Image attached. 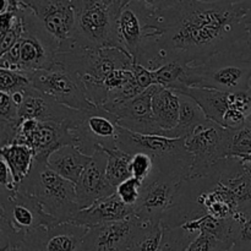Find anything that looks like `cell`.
I'll return each instance as SVG.
<instances>
[{"label": "cell", "mask_w": 251, "mask_h": 251, "mask_svg": "<svg viewBox=\"0 0 251 251\" xmlns=\"http://www.w3.org/2000/svg\"><path fill=\"white\" fill-rule=\"evenodd\" d=\"M0 167H1V176H0V185H1V188L9 191L19 190V184L15 180L14 174H12L11 169L9 168L6 162L1 159L0 161Z\"/></svg>", "instance_id": "obj_36"}, {"label": "cell", "mask_w": 251, "mask_h": 251, "mask_svg": "<svg viewBox=\"0 0 251 251\" xmlns=\"http://www.w3.org/2000/svg\"><path fill=\"white\" fill-rule=\"evenodd\" d=\"M251 80V43L238 44L199 65L184 66L181 82L189 87L228 93L248 92Z\"/></svg>", "instance_id": "obj_2"}, {"label": "cell", "mask_w": 251, "mask_h": 251, "mask_svg": "<svg viewBox=\"0 0 251 251\" xmlns=\"http://www.w3.org/2000/svg\"><path fill=\"white\" fill-rule=\"evenodd\" d=\"M1 159L11 169L16 183L19 184L28 176L34 163V152L28 145L14 142L0 150Z\"/></svg>", "instance_id": "obj_25"}, {"label": "cell", "mask_w": 251, "mask_h": 251, "mask_svg": "<svg viewBox=\"0 0 251 251\" xmlns=\"http://www.w3.org/2000/svg\"><path fill=\"white\" fill-rule=\"evenodd\" d=\"M0 122L19 123V107L12 102L10 93L0 92Z\"/></svg>", "instance_id": "obj_34"}, {"label": "cell", "mask_w": 251, "mask_h": 251, "mask_svg": "<svg viewBox=\"0 0 251 251\" xmlns=\"http://www.w3.org/2000/svg\"><path fill=\"white\" fill-rule=\"evenodd\" d=\"M29 80L32 87L71 109L83 110L95 105L86 97L80 78L56 61L50 69L31 74Z\"/></svg>", "instance_id": "obj_12"}, {"label": "cell", "mask_w": 251, "mask_h": 251, "mask_svg": "<svg viewBox=\"0 0 251 251\" xmlns=\"http://www.w3.org/2000/svg\"><path fill=\"white\" fill-rule=\"evenodd\" d=\"M5 251H24V250H22V249H7Z\"/></svg>", "instance_id": "obj_42"}, {"label": "cell", "mask_w": 251, "mask_h": 251, "mask_svg": "<svg viewBox=\"0 0 251 251\" xmlns=\"http://www.w3.org/2000/svg\"><path fill=\"white\" fill-rule=\"evenodd\" d=\"M251 156V125L245 123L240 129L232 130L229 157L247 158Z\"/></svg>", "instance_id": "obj_30"}, {"label": "cell", "mask_w": 251, "mask_h": 251, "mask_svg": "<svg viewBox=\"0 0 251 251\" xmlns=\"http://www.w3.org/2000/svg\"><path fill=\"white\" fill-rule=\"evenodd\" d=\"M19 190L33 196L59 223L73 222L81 210L75 184L59 176L48 163L34 161L28 176L20 183Z\"/></svg>", "instance_id": "obj_4"}, {"label": "cell", "mask_w": 251, "mask_h": 251, "mask_svg": "<svg viewBox=\"0 0 251 251\" xmlns=\"http://www.w3.org/2000/svg\"><path fill=\"white\" fill-rule=\"evenodd\" d=\"M164 229L161 223H142L127 251H158Z\"/></svg>", "instance_id": "obj_29"}, {"label": "cell", "mask_w": 251, "mask_h": 251, "mask_svg": "<svg viewBox=\"0 0 251 251\" xmlns=\"http://www.w3.org/2000/svg\"><path fill=\"white\" fill-rule=\"evenodd\" d=\"M153 7L140 1H131L120 9L118 17V34L120 47L136 63L142 43L150 31Z\"/></svg>", "instance_id": "obj_17"}, {"label": "cell", "mask_w": 251, "mask_h": 251, "mask_svg": "<svg viewBox=\"0 0 251 251\" xmlns=\"http://www.w3.org/2000/svg\"><path fill=\"white\" fill-rule=\"evenodd\" d=\"M108 156L107 178L109 183L117 189L119 184L132 178L131 173V154L119 149L105 150Z\"/></svg>", "instance_id": "obj_27"}, {"label": "cell", "mask_w": 251, "mask_h": 251, "mask_svg": "<svg viewBox=\"0 0 251 251\" xmlns=\"http://www.w3.org/2000/svg\"><path fill=\"white\" fill-rule=\"evenodd\" d=\"M131 1H140L144 2V4L150 5L153 9H163V7L169 6V5L174 4L176 0H120V7H124L125 5H127Z\"/></svg>", "instance_id": "obj_37"}, {"label": "cell", "mask_w": 251, "mask_h": 251, "mask_svg": "<svg viewBox=\"0 0 251 251\" xmlns=\"http://www.w3.org/2000/svg\"><path fill=\"white\" fill-rule=\"evenodd\" d=\"M64 124L74 140V146L87 156L100 150L118 149L120 125L117 117L100 105L83 110H75L73 117Z\"/></svg>", "instance_id": "obj_8"}, {"label": "cell", "mask_w": 251, "mask_h": 251, "mask_svg": "<svg viewBox=\"0 0 251 251\" xmlns=\"http://www.w3.org/2000/svg\"><path fill=\"white\" fill-rule=\"evenodd\" d=\"M226 1L230 2V4H243V2L251 1V0H226Z\"/></svg>", "instance_id": "obj_40"}, {"label": "cell", "mask_w": 251, "mask_h": 251, "mask_svg": "<svg viewBox=\"0 0 251 251\" xmlns=\"http://www.w3.org/2000/svg\"><path fill=\"white\" fill-rule=\"evenodd\" d=\"M16 142L28 145L34 152V161L48 162L54 151L66 145H74L73 136L65 124L20 119Z\"/></svg>", "instance_id": "obj_13"}, {"label": "cell", "mask_w": 251, "mask_h": 251, "mask_svg": "<svg viewBox=\"0 0 251 251\" xmlns=\"http://www.w3.org/2000/svg\"><path fill=\"white\" fill-rule=\"evenodd\" d=\"M196 201L205 210L206 215L218 220L232 218L239 207L234 194L220 181L201 191Z\"/></svg>", "instance_id": "obj_23"}, {"label": "cell", "mask_w": 251, "mask_h": 251, "mask_svg": "<svg viewBox=\"0 0 251 251\" xmlns=\"http://www.w3.org/2000/svg\"><path fill=\"white\" fill-rule=\"evenodd\" d=\"M179 95L173 90L157 86L152 96V112L157 125L163 131V136L178 126L179 123Z\"/></svg>", "instance_id": "obj_24"}, {"label": "cell", "mask_w": 251, "mask_h": 251, "mask_svg": "<svg viewBox=\"0 0 251 251\" xmlns=\"http://www.w3.org/2000/svg\"><path fill=\"white\" fill-rule=\"evenodd\" d=\"M92 156H87L74 145H66L54 151L48 158V166L54 172L76 185L81 174L90 164Z\"/></svg>", "instance_id": "obj_22"}, {"label": "cell", "mask_w": 251, "mask_h": 251, "mask_svg": "<svg viewBox=\"0 0 251 251\" xmlns=\"http://www.w3.org/2000/svg\"><path fill=\"white\" fill-rule=\"evenodd\" d=\"M233 221V247L230 251H251V205L239 208Z\"/></svg>", "instance_id": "obj_28"}, {"label": "cell", "mask_w": 251, "mask_h": 251, "mask_svg": "<svg viewBox=\"0 0 251 251\" xmlns=\"http://www.w3.org/2000/svg\"><path fill=\"white\" fill-rule=\"evenodd\" d=\"M59 225L33 196L0 189V251L21 249L25 238L39 227Z\"/></svg>", "instance_id": "obj_3"}, {"label": "cell", "mask_w": 251, "mask_h": 251, "mask_svg": "<svg viewBox=\"0 0 251 251\" xmlns=\"http://www.w3.org/2000/svg\"><path fill=\"white\" fill-rule=\"evenodd\" d=\"M118 149L129 154H150L154 162V168L181 178H189L193 159L186 150L185 137L172 139L161 135H142L120 127Z\"/></svg>", "instance_id": "obj_7"}, {"label": "cell", "mask_w": 251, "mask_h": 251, "mask_svg": "<svg viewBox=\"0 0 251 251\" xmlns=\"http://www.w3.org/2000/svg\"><path fill=\"white\" fill-rule=\"evenodd\" d=\"M142 181H140L136 178H130L127 180L123 181L122 184L117 186V194L120 198V200L124 203H126L127 206H131L135 207V205L137 203L140 198V194H141L142 189Z\"/></svg>", "instance_id": "obj_32"}, {"label": "cell", "mask_w": 251, "mask_h": 251, "mask_svg": "<svg viewBox=\"0 0 251 251\" xmlns=\"http://www.w3.org/2000/svg\"><path fill=\"white\" fill-rule=\"evenodd\" d=\"M108 1H110V2H120V0H108Z\"/></svg>", "instance_id": "obj_44"}, {"label": "cell", "mask_w": 251, "mask_h": 251, "mask_svg": "<svg viewBox=\"0 0 251 251\" xmlns=\"http://www.w3.org/2000/svg\"><path fill=\"white\" fill-rule=\"evenodd\" d=\"M184 179L154 168L150 178L142 184L139 201L134 207L135 216L145 222L161 223L164 215L176 203Z\"/></svg>", "instance_id": "obj_11"}, {"label": "cell", "mask_w": 251, "mask_h": 251, "mask_svg": "<svg viewBox=\"0 0 251 251\" xmlns=\"http://www.w3.org/2000/svg\"><path fill=\"white\" fill-rule=\"evenodd\" d=\"M200 1H211V0H200Z\"/></svg>", "instance_id": "obj_45"}, {"label": "cell", "mask_w": 251, "mask_h": 251, "mask_svg": "<svg viewBox=\"0 0 251 251\" xmlns=\"http://www.w3.org/2000/svg\"><path fill=\"white\" fill-rule=\"evenodd\" d=\"M174 92L193 98L200 105L207 120L223 126V119H225L226 113L230 109V95L232 93L211 90V88L189 87V86L179 88Z\"/></svg>", "instance_id": "obj_21"}, {"label": "cell", "mask_w": 251, "mask_h": 251, "mask_svg": "<svg viewBox=\"0 0 251 251\" xmlns=\"http://www.w3.org/2000/svg\"><path fill=\"white\" fill-rule=\"evenodd\" d=\"M19 1L33 12L42 28L58 44V53L74 48L76 33V0Z\"/></svg>", "instance_id": "obj_10"}, {"label": "cell", "mask_w": 251, "mask_h": 251, "mask_svg": "<svg viewBox=\"0 0 251 251\" xmlns=\"http://www.w3.org/2000/svg\"><path fill=\"white\" fill-rule=\"evenodd\" d=\"M178 95L179 102H180L178 126L172 131L167 132L166 135V137H172V139L186 137L198 125L202 124L207 120L205 113L193 98L180 95V93Z\"/></svg>", "instance_id": "obj_26"}, {"label": "cell", "mask_w": 251, "mask_h": 251, "mask_svg": "<svg viewBox=\"0 0 251 251\" xmlns=\"http://www.w3.org/2000/svg\"><path fill=\"white\" fill-rule=\"evenodd\" d=\"M21 14L24 33L9 51L0 55V69L19 71L29 77L31 74L50 69L55 64L59 47L22 2Z\"/></svg>", "instance_id": "obj_5"}, {"label": "cell", "mask_w": 251, "mask_h": 251, "mask_svg": "<svg viewBox=\"0 0 251 251\" xmlns=\"http://www.w3.org/2000/svg\"><path fill=\"white\" fill-rule=\"evenodd\" d=\"M75 110L29 86L25 90V100L19 107V118L64 124L73 117Z\"/></svg>", "instance_id": "obj_19"}, {"label": "cell", "mask_w": 251, "mask_h": 251, "mask_svg": "<svg viewBox=\"0 0 251 251\" xmlns=\"http://www.w3.org/2000/svg\"><path fill=\"white\" fill-rule=\"evenodd\" d=\"M242 162H243V166H244V168L251 173V156L247 157V158H243Z\"/></svg>", "instance_id": "obj_38"}, {"label": "cell", "mask_w": 251, "mask_h": 251, "mask_svg": "<svg viewBox=\"0 0 251 251\" xmlns=\"http://www.w3.org/2000/svg\"><path fill=\"white\" fill-rule=\"evenodd\" d=\"M156 85L145 90L135 98L125 102H108L102 105L105 110L117 117L118 123L124 129L142 135H161L163 131L157 125L152 112V96Z\"/></svg>", "instance_id": "obj_15"}, {"label": "cell", "mask_w": 251, "mask_h": 251, "mask_svg": "<svg viewBox=\"0 0 251 251\" xmlns=\"http://www.w3.org/2000/svg\"><path fill=\"white\" fill-rule=\"evenodd\" d=\"M247 24H248V28H249V34H250V43H251V6L248 11L247 15Z\"/></svg>", "instance_id": "obj_39"}, {"label": "cell", "mask_w": 251, "mask_h": 251, "mask_svg": "<svg viewBox=\"0 0 251 251\" xmlns=\"http://www.w3.org/2000/svg\"><path fill=\"white\" fill-rule=\"evenodd\" d=\"M131 70L134 73L137 83H139V86L142 90H147L151 86H154V78L152 70L145 68L144 65H141L139 63H134Z\"/></svg>", "instance_id": "obj_35"}, {"label": "cell", "mask_w": 251, "mask_h": 251, "mask_svg": "<svg viewBox=\"0 0 251 251\" xmlns=\"http://www.w3.org/2000/svg\"><path fill=\"white\" fill-rule=\"evenodd\" d=\"M29 86L31 80L25 74L9 69H0V92L12 93L25 90Z\"/></svg>", "instance_id": "obj_31"}, {"label": "cell", "mask_w": 251, "mask_h": 251, "mask_svg": "<svg viewBox=\"0 0 251 251\" xmlns=\"http://www.w3.org/2000/svg\"><path fill=\"white\" fill-rule=\"evenodd\" d=\"M248 92H249V95L251 96V80H250V83H249V91H248Z\"/></svg>", "instance_id": "obj_43"}, {"label": "cell", "mask_w": 251, "mask_h": 251, "mask_svg": "<svg viewBox=\"0 0 251 251\" xmlns=\"http://www.w3.org/2000/svg\"><path fill=\"white\" fill-rule=\"evenodd\" d=\"M90 228L64 222L51 227H39L25 238L24 251H83V240Z\"/></svg>", "instance_id": "obj_14"}, {"label": "cell", "mask_w": 251, "mask_h": 251, "mask_svg": "<svg viewBox=\"0 0 251 251\" xmlns=\"http://www.w3.org/2000/svg\"><path fill=\"white\" fill-rule=\"evenodd\" d=\"M120 2L76 0V33L74 48H122L118 34Z\"/></svg>", "instance_id": "obj_6"}, {"label": "cell", "mask_w": 251, "mask_h": 251, "mask_svg": "<svg viewBox=\"0 0 251 251\" xmlns=\"http://www.w3.org/2000/svg\"><path fill=\"white\" fill-rule=\"evenodd\" d=\"M247 123L248 124H250L251 125V113L249 115H248V118H247Z\"/></svg>", "instance_id": "obj_41"}, {"label": "cell", "mask_w": 251, "mask_h": 251, "mask_svg": "<svg viewBox=\"0 0 251 251\" xmlns=\"http://www.w3.org/2000/svg\"><path fill=\"white\" fill-rule=\"evenodd\" d=\"M126 251H127V250H126Z\"/></svg>", "instance_id": "obj_46"}, {"label": "cell", "mask_w": 251, "mask_h": 251, "mask_svg": "<svg viewBox=\"0 0 251 251\" xmlns=\"http://www.w3.org/2000/svg\"><path fill=\"white\" fill-rule=\"evenodd\" d=\"M132 216H135V208L123 202L117 194H113L112 196L97 201L90 207L78 211L73 222L91 228L104 223L129 220Z\"/></svg>", "instance_id": "obj_20"}, {"label": "cell", "mask_w": 251, "mask_h": 251, "mask_svg": "<svg viewBox=\"0 0 251 251\" xmlns=\"http://www.w3.org/2000/svg\"><path fill=\"white\" fill-rule=\"evenodd\" d=\"M107 152L100 150L92 156L76 184V196L80 208H87L102 199L112 196L117 189L107 178Z\"/></svg>", "instance_id": "obj_18"}, {"label": "cell", "mask_w": 251, "mask_h": 251, "mask_svg": "<svg viewBox=\"0 0 251 251\" xmlns=\"http://www.w3.org/2000/svg\"><path fill=\"white\" fill-rule=\"evenodd\" d=\"M154 169V162L150 154L139 152V153L132 154L131 158V173L132 178L139 179L144 183L145 180L150 178Z\"/></svg>", "instance_id": "obj_33"}, {"label": "cell", "mask_w": 251, "mask_h": 251, "mask_svg": "<svg viewBox=\"0 0 251 251\" xmlns=\"http://www.w3.org/2000/svg\"><path fill=\"white\" fill-rule=\"evenodd\" d=\"M250 6L251 1L176 0L163 9H153L136 63L150 70L169 63L199 65L220 51L250 42Z\"/></svg>", "instance_id": "obj_1"}, {"label": "cell", "mask_w": 251, "mask_h": 251, "mask_svg": "<svg viewBox=\"0 0 251 251\" xmlns=\"http://www.w3.org/2000/svg\"><path fill=\"white\" fill-rule=\"evenodd\" d=\"M142 223L132 216L129 220L91 227L83 240V251H126Z\"/></svg>", "instance_id": "obj_16"}, {"label": "cell", "mask_w": 251, "mask_h": 251, "mask_svg": "<svg viewBox=\"0 0 251 251\" xmlns=\"http://www.w3.org/2000/svg\"><path fill=\"white\" fill-rule=\"evenodd\" d=\"M232 130L206 120L185 137L186 150L193 159L189 178H203L215 173L229 157Z\"/></svg>", "instance_id": "obj_9"}]
</instances>
